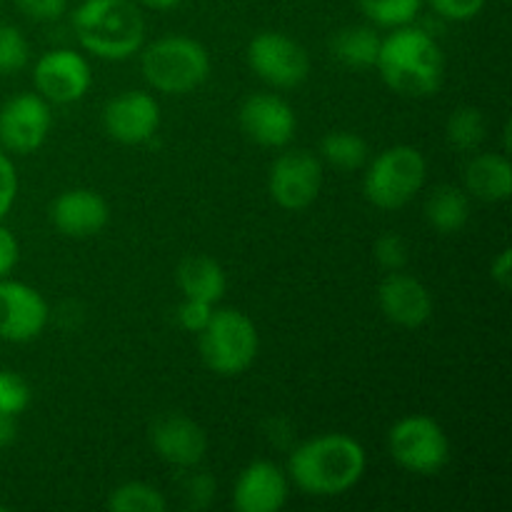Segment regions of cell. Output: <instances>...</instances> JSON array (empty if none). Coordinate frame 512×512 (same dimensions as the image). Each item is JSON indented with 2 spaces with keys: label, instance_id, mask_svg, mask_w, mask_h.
Listing matches in <instances>:
<instances>
[{
  "label": "cell",
  "instance_id": "cell-11",
  "mask_svg": "<svg viewBox=\"0 0 512 512\" xmlns=\"http://www.w3.org/2000/svg\"><path fill=\"white\" fill-rule=\"evenodd\" d=\"M33 83L38 95L48 103L68 105L85 98L93 85V73L83 55L70 48H58L40 55L33 68Z\"/></svg>",
  "mask_w": 512,
  "mask_h": 512
},
{
  "label": "cell",
  "instance_id": "cell-10",
  "mask_svg": "<svg viewBox=\"0 0 512 512\" xmlns=\"http://www.w3.org/2000/svg\"><path fill=\"white\" fill-rule=\"evenodd\" d=\"M53 128L50 103L38 93L10 98L0 108V145L15 155H30L48 140Z\"/></svg>",
  "mask_w": 512,
  "mask_h": 512
},
{
  "label": "cell",
  "instance_id": "cell-2",
  "mask_svg": "<svg viewBox=\"0 0 512 512\" xmlns=\"http://www.w3.org/2000/svg\"><path fill=\"white\" fill-rule=\"evenodd\" d=\"M375 68L385 85L405 98H428L443 85L445 55L438 40L423 28L400 25L380 40Z\"/></svg>",
  "mask_w": 512,
  "mask_h": 512
},
{
  "label": "cell",
  "instance_id": "cell-24",
  "mask_svg": "<svg viewBox=\"0 0 512 512\" xmlns=\"http://www.w3.org/2000/svg\"><path fill=\"white\" fill-rule=\"evenodd\" d=\"M445 135H448V143L453 148L478 150L488 135L483 110L473 108V105H460L458 110L450 113L448 123H445Z\"/></svg>",
  "mask_w": 512,
  "mask_h": 512
},
{
  "label": "cell",
  "instance_id": "cell-19",
  "mask_svg": "<svg viewBox=\"0 0 512 512\" xmlns=\"http://www.w3.org/2000/svg\"><path fill=\"white\" fill-rule=\"evenodd\" d=\"M512 190L508 153H480L465 165V193L485 203H503Z\"/></svg>",
  "mask_w": 512,
  "mask_h": 512
},
{
  "label": "cell",
  "instance_id": "cell-15",
  "mask_svg": "<svg viewBox=\"0 0 512 512\" xmlns=\"http://www.w3.org/2000/svg\"><path fill=\"white\" fill-rule=\"evenodd\" d=\"M150 443L160 460L175 468H195L208 453V435L183 413H165L150 425Z\"/></svg>",
  "mask_w": 512,
  "mask_h": 512
},
{
  "label": "cell",
  "instance_id": "cell-3",
  "mask_svg": "<svg viewBox=\"0 0 512 512\" xmlns=\"http://www.w3.org/2000/svg\"><path fill=\"white\" fill-rule=\"evenodd\" d=\"M73 30L90 55L128 60L145 43V20L133 0H83L73 10Z\"/></svg>",
  "mask_w": 512,
  "mask_h": 512
},
{
  "label": "cell",
  "instance_id": "cell-31",
  "mask_svg": "<svg viewBox=\"0 0 512 512\" xmlns=\"http://www.w3.org/2000/svg\"><path fill=\"white\" fill-rule=\"evenodd\" d=\"M213 310L215 305L203 303V300H193V298H185L178 308V323L180 328L188 330V333H200L205 325L210 323L213 318Z\"/></svg>",
  "mask_w": 512,
  "mask_h": 512
},
{
  "label": "cell",
  "instance_id": "cell-17",
  "mask_svg": "<svg viewBox=\"0 0 512 512\" xmlns=\"http://www.w3.org/2000/svg\"><path fill=\"white\" fill-rule=\"evenodd\" d=\"M290 495L288 473L270 460H255L243 473L233 490V505L240 512H278Z\"/></svg>",
  "mask_w": 512,
  "mask_h": 512
},
{
  "label": "cell",
  "instance_id": "cell-25",
  "mask_svg": "<svg viewBox=\"0 0 512 512\" xmlns=\"http://www.w3.org/2000/svg\"><path fill=\"white\" fill-rule=\"evenodd\" d=\"M108 510L113 512H165L168 510V500L160 493L155 485L140 483H123L108 495Z\"/></svg>",
  "mask_w": 512,
  "mask_h": 512
},
{
  "label": "cell",
  "instance_id": "cell-18",
  "mask_svg": "<svg viewBox=\"0 0 512 512\" xmlns=\"http://www.w3.org/2000/svg\"><path fill=\"white\" fill-rule=\"evenodd\" d=\"M50 220L68 238H90L108 225L110 210L103 195L88 188L65 190L50 205Z\"/></svg>",
  "mask_w": 512,
  "mask_h": 512
},
{
  "label": "cell",
  "instance_id": "cell-39",
  "mask_svg": "<svg viewBox=\"0 0 512 512\" xmlns=\"http://www.w3.org/2000/svg\"><path fill=\"white\" fill-rule=\"evenodd\" d=\"M0 3H3V0H0Z\"/></svg>",
  "mask_w": 512,
  "mask_h": 512
},
{
  "label": "cell",
  "instance_id": "cell-14",
  "mask_svg": "<svg viewBox=\"0 0 512 512\" xmlns=\"http://www.w3.org/2000/svg\"><path fill=\"white\" fill-rule=\"evenodd\" d=\"M245 135L265 148H285L295 138L298 118L288 100L275 93H255L240 108Z\"/></svg>",
  "mask_w": 512,
  "mask_h": 512
},
{
  "label": "cell",
  "instance_id": "cell-6",
  "mask_svg": "<svg viewBox=\"0 0 512 512\" xmlns=\"http://www.w3.org/2000/svg\"><path fill=\"white\" fill-rule=\"evenodd\" d=\"M428 163L413 145H393L375 155L365 170L363 193L375 208L400 210L423 190Z\"/></svg>",
  "mask_w": 512,
  "mask_h": 512
},
{
  "label": "cell",
  "instance_id": "cell-29",
  "mask_svg": "<svg viewBox=\"0 0 512 512\" xmlns=\"http://www.w3.org/2000/svg\"><path fill=\"white\" fill-rule=\"evenodd\" d=\"M375 260L380 263V268H385L388 273L393 270H403L410 260V248L405 243L403 235L398 233H383L375 240Z\"/></svg>",
  "mask_w": 512,
  "mask_h": 512
},
{
  "label": "cell",
  "instance_id": "cell-35",
  "mask_svg": "<svg viewBox=\"0 0 512 512\" xmlns=\"http://www.w3.org/2000/svg\"><path fill=\"white\" fill-rule=\"evenodd\" d=\"M20 258V245L18 238L10 233L5 225H0V278H8L13 268L18 265Z\"/></svg>",
  "mask_w": 512,
  "mask_h": 512
},
{
  "label": "cell",
  "instance_id": "cell-26",
  "mask_svg": "<svg viewBox=\"0 0 512 512\" xmlns=\"http://www.w3.org/2000/svg\"><path fill=\"white\" fill-rule=\"evenodd\" d=\"M358 5L370 23L380 28H400L418 18L423 0H358Z\"/></svg>",
  "mask_w": 512,
  "mask_h": 512
},
{
  "label": "cell",
  "instance_id": "cell-23",
  "mask_svg": "<svg viewBox=\"0 0 512 512\" xmlns=\"http://www.w3.org/2000/svg\"><path fill=\"white\" fill-rule=\"evenodd\" d=\"M368 143L353 130H333L320 140V155L338 170H358L368 163Z\"/></svg>",
  "mask_w": 512,
  "mask_h": 512
},
{
  "label": "cell",
  "instance_id": "cell-27",
  "mask_svg": "<svg viewBox=\"0 0 512 512\" xmlns=\"http://www.w3.org/2000/svg\"><path fill=\"white\" fill-rule=\"evenodd\" d=\"M30 60V45L15 25L0 23V75L23 70Z\"/></svg>",
  "mask_w": 512,
  "mask_h": 512
},
{
  "label": "cell",
  "instance_id": "cell-7",
  "mask_svg": "<svg viewBox=\"0 0 512 512\" xmlns=\"http://www.w3.org/2000/svg\"><path fill=\"white\" fill-rule=\"evenodd\" d=\"M388 450L395 463L415 475H438L450 463V438L438 420L408 415L388 433Z\"/></svg>",
  "mask_w": 512,
  "mask_h": 512
},
{
  "label": "cell",
  "instance_id": "cell-37",
  "mask_svg": "<svg viewBox=\"0 0 512 512\" xmlns=\"http://www.w3.org/2000/svg\"><path fill=\"white\" fill-rule=\"evenodd\" d=\"M18 438V423H15L13 415L0 413V448H8Z\"/></svg>",
  "mask_w": 512,
  "mask_h": 512
},
{
  "label": "cell",
  "instance_id": "cell-33",
  "mask_svg": "<svg viewBox=\"0 0 512 512\" xmlns=\"http://www.w3.org/2000/svg\"><path fill=\"white\" fill-rule=\"evenodd\" d=\"M18 10L38 23H50V20L63 18L68 10V0H15Z\"/></svg>",
  "mask_w": 512,
  "mask_h": 512
},
{
  "label": "cell",
  "instance_id": "cell-4",
  "mask_svg": "<svg viewBox=\"0 0 512 512\" xmlns=\"http://www.w3.org/2000/svg\"><path fill=\"white\" fill-rule=\"evenodd\" d=\"M140 68L148 85L165 95H185L208 80L210 55L188 35H165L145 45Z\"/></svg>",
  "mask_w": 512,
  "mask_h": 512
},
{
  "label": "cell",
  "instance_id": "cell-16",
  "mask_svg": "<svg viewBox=\"0 0 512 512\" xmlns=\"http://www.w3.org/2000/svg\"><path fill=\"white\" fill-rule=\"evenodd\" d=\"M378 303L385 318L400 328H420L433 315V295L413 275L393 270L378 288Z\"/></svg>",
  "mask_w": 512,
  "mask_h": 512
},
{
  "label": "cell",
  "instance_id": "cell-5",
  "mask_svg": "<svg viewBox=\"0 0 512 512\" xmlns=\"http://www.w3.org/2000/svg\"><path fill=\"white\" fill-rule=\"evenodd\" d=\"M200 358L223 378H235L255 363L260 335L253 320L235 308L213 310L210 323L200 330Z\"/></svg>",
  "mask_w": 512,
  "mask_h": 512
},
{
  "label": "cell",
  "instance_id": "cell-20",
  "mask_svg": "<svg viewBox=\"0 0 512 512\" xmlns=\"http://www.w3.org/2000/svg\"><path fill=\"white\" fill-rule=\"evenodd\" d=\"M178 285L185 298L215 305L223 300L225 290H228V278L218 260L208 258V255H193L180 263Z\"/></svg>",
  "mask_w": 512,
  "mask_h": 512
},
{
  "label": "cell",
  "instance_id": "cell-8",
  "mask_svg": "<svg viewBox=\"0 0 512 512\" xmlns=\"http://www.w3.org/2000/svg\"><path fill=\"white\" fill-rule=\"evenodd\" d=\"M248 65L273 88H298L310 75L308 50L278 30H263L250 40Z\"/></svg>",
  "mask_w": 512,
  "mask_h": 512
},
{
  "label": "cell",
  "instance_id": "cell-1",
  "mask_svg": "<svg viewBox=\"0 0 512 512\" xmlns=\"http://www.w3.org/2000/svg\"><path fill=\"white\" fill-rule=\"evenodd\" d=\"M365 465L368 455L358 440L345 433H325L290 453L288 478L315 498H338L360 483Z\"/></svg>",
  "mask_w": 512,
  "mask_h": 512
},
{
  "label": "cell",
  "instance_id": "cell-13",
  "mask_svg": "<svg viewBox=\"0 0 512 512\" xmlns=\"http://www.w3.org/2000/svg\"><path fill=\"white\" fill-rule=\"evenodd\" d=\"M103 128L123 145H143L160 128V105L145 90H125L105 103Z\"/></svg>",
  "mask_w": 512,
  "mask_h": 512
},
{
  "label": "cell",
  "instance_id": "cell-32",
  "mask_svg": "<svg viewBox=\"0 0 512 512\" xmlns=\"http://www.w3.org/2000/svg\"><path fill=\"white\" fill-rule=\"evenodd\" d=\"M15 198H18V170L10 155L0 150V220L10 213Z\"/></svg>",
  "mask_w": 512,
  "mask_h": 512
},
{
  "label": "cell",
  "instance_id": "cell-30",
  "mask_svg": "<svg viewBox=\"0 0 512 512\" xmlns=\"http://www.w3.org/2000/svg\"><path fill=\"white\" fill-rule=\"evenodd\" d=\"M423 3H428L440 18L465 23V20L478 18L488 0H423Z\"/></svg>",
  "mask_w": 512,
  "mask_h": 512
},
{
  "label": "cell",
  "instance_id": "cell-22",
  "mask_svg": "<svg viewBox=\"0 0 512 512\" xmlns=\"http://www.w3.org/2000/svg\"><path fill=\"white\" fill-rule=\"evenodd\" d=\"M380 35L370 25H348L340 28L330 40V55L345 68H373L378 60Z\"/></svg>",
  "mask_w": 512,
  "mask_h": 512
},
{
  "label": "cell",
  "instance_id": "cell-9",
  "mask_svg": "<svg viewBox=\"0 0 512 512\" xmlns=\"http://www.w3.org/2000/svg\"><path fill=\"white\" fill-rule=\"evenodd\" d=\"M323 188V163L308 150H290L273 163L268 175L270 198L283 210H305Z\"/></svg>",
  "mask_w": 512,
  "mask_h": 512
},
{
  "label": "cell",
  "instance_id": "cell-21",
  "mask_svg": "<svg viewBox=\"0 0 512 512\" xmlns=\"http://www.w3.org/2000/svg\"><path fill=\"white\" fill-rule=\"evenodd\" d=\"M470 195L455 185H438L425 203V218L438 233H460L470 223Z\"/></svg>",
  "mask_w": 512,
  "mask_h": 512
},
{
  "label": "cell",
  "instance_id": "cell-12",
  "mask_svg": "<svg viewBox=\"0 0 512 512\" xmlns=\"http://www.w3.org/2000/svg\"><path fill=\"white\" fill-rule=\"evenodd\" d=\"M50 308L28 283L0 278V340L30 343L45 330Z\"/></svg>",
  "mask_w": 512,
  "mask_h": 512
},
{
  "label": "cell",
  "instance_id": "cell-34",
  "mask_svg": "<svg viewBox=\"0 0 512 512\" xmlns=\"http://www.w3.org/2000/svg\"><path fill=\"white\" fill-rule=\"evenodd\" d=\"M183 493H185V498H188L190 508H195V510L208 508L215 498V480L205 473L193 475V478L185 480Z\"/></svg>",
  "mask_w": 512,
  "mask_h": 512
},
{
  "label": "cell",
  "instance_id": "cell-36",
  "mask_svg": "<svg viewBox=\"0 0 512 512\" xmlns=\"http://www.w3.org/2000/svg\"><path fill=\"white\" fill-rule=\"evenodd\" d=\"M490 275H493L495 283L500 285V288L508 290L510 288V280H512V273H510V250H500L498 258L493 260V265H490Z\"/></svg>",
  "mask_w": 512,
  "mask_h": 512
},
{
  "label": "cell",
  "instance_id": "cell-38",
  "mask_svg": "<svg viewBox=\"0 0 512 512\" xmlns=\"http://www.w3.org/2000/svg\"><path fill=\"white\" fill-rule=\"evenodd\" d=\"M140 3L148 5V8H153V10H173V8H178L183 0H140Z\"/></svg>",
  "mask_w": 512,
  "mask_h": 512
},
{
  "label": "cell",
  "instance_id": "cell-28",
  "mask_svg": "<svg viewBox=\"0 0 512 512\" xmlns=\"http://www.w3.org/2000/svg\"><path fill=\"white\" fill-rule=\"evenodd\" d=\"M33 400V390L13 370H0V413L18 418Z\"/></svg>",
  "mask_w": 512,
  "mask_h": 512
}]
</instances>
